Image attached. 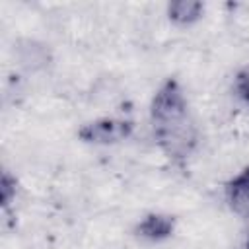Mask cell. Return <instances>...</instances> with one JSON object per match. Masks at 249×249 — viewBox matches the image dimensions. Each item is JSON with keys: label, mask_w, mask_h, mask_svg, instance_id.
<instances>
[{"label": "cell", "mask_w": 249, "mask_h": 249, "mask_svg": "<svg viewBox=\"0 0 249 249\" xmlns=\"http://www.w3.org/2000/svg\"><path fill=\"white\" fill-rule=\"evenodd\" d=\"M198 4H185V2H177L171 6V16L177 19H191L196 16L198 12Z\"/></svg>", "instance_id": "cell-1"}]
</instances>
